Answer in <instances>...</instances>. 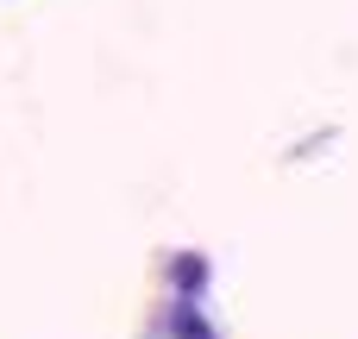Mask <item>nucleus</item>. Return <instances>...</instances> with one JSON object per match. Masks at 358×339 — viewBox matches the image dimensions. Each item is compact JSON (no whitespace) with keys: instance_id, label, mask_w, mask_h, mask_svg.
<instances>
[{"instance_id":"obj_1","label":"nucleus","mask_w":358,"mask_h":339,"mask_svg":"<svg viewBox=\"0 0 358 339\" xmlns=\"http://www.w3.org/2000/svg\"><path fill=\"white\" fill-rule=\"evenodd\" d=\"M176 333H182V339H208V327H201V321L182 308V315H176Z\"/></svg>"}]
</instances>
